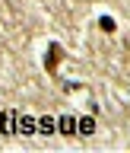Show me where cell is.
Masks as SVG:
<instances>
[{
	"mask_svg": "<svg viewBox=\"0 0 130 153\" xmlns=\"http://www.w3.org/2000/svg\"><path fill=\"white\" fill-rule=\"evenodd\" d=\"M60 61H64V48L57 45V42H51V45H48V51H45V70H48V74H57Z\"/></svg>",
	"mask_w": 130,
	"mask_h": 153,
	"instance_id": "1",
	"label": "cell"
},
{
	"mask_svg": "<svg viewBox=\"0 0 130 153\" xmlns=\"http://www.w3.org/2000/svg\"><path fill=\"white\" fill-rule=\"evenodd\" d=\"M16 134H38V118H32V115H22L16 112Z\"/></svg>",
	"mask_w": 130,
	"mask_h": 153,
	"instance_id": "2",
	"label": "cell"
},
{
	"mask_svg": "<svg viewBox=\"0 0 130 153\" xmlns=\"http://www.w3.org/2000/svg\"><path fill=\"white\" fill-rule=\"evenodd\" d=\"M0 134H3V137L16 134V108H3V112H0Z\"/></svg>",
	"mask_w": 130,
	"mask_h": 153,
	"instance_id": "3",
	"label": "cell"
},
{
	"mask_svg": "<svg viewBox=\"0 0 130 153\" xmlns=\"http://www.w3.org/2000/svg\"><path fill=\"white\" fill-rule=\"evenodd\" d=\"M57 134L76 137V134H79V128H76V115H60V118H57Z\"/></svg>",
	"mask_w": 130,
	"mask_h": 153,
	"instance_id": "4",
	"label": "cell"
},
{
	"mask_svg": "<svg viewBox=\"0 0 130 153\" xmlns=\"http://www.w3.org/2000/svg\"><path fill=\"white\" fill-rule=\"evenodd\" d=\"M76 128L83 137H92L95 134V115H83V118H76Z\"/></svg>",
	"mask_w": 130,
	"mask_h": 153,
	"instance_id": "5",
	"label": "cell"
},
{
	"mask_svg": "<svg viewBox=\"0 0 130 153\" xmlns=\"http://www.w3.org/2000/svg\"><path fill=\"white\" fill-rule=\"evenodd\" d=\"M54 131H57V118L54 115H41V118H38V134H48V137H51Z\"/></svg>",
	"mask_w": 130,
	"mask_h": 153,
	"instance_id": "6",
	"label": "cell"
},
{
	"mask_svg": "<svg viewBox=\"0 0 130 153\" xmlns=\"http://www.w3.org/2000/svg\"><path fill=\"white\" fill-rule=\"evenodd\" d=\"M98 29H102L105 35H114V32H118V22H114V16H98Z\"/></svg>",
	"mask_w": 130,
	"mask_h": 153,
	"instance_id": "7",
	"label": "cell"
},
{
	"mask_svg": "<svg viewBox=\"0 0 130 153\" xmlns=\"http://www.w3.org/2000/svg\"><path fill=\"white\" fill-rule=\"evenodd\" d=\"M76 89H83V83H73V80L64 83V93H76Z\"/></svg>",
	"mask_w": 130,
	"mask_h": 153,
	"instance_id": "8",
	"label": "cell"
}]
</instances>
